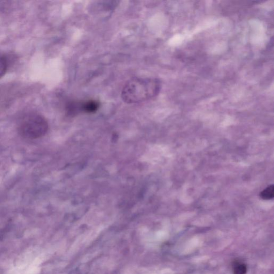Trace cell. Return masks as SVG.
<instances>
[{"mask_svg":"<svg viewBox=\"0 0 274 274\" xmlns=\"http://www.w3.org/2000/svg\"><path fill=\"white\" fill-rule=\"evenodd\" d=\"M161 89V83L158 79L135 78L125 85L121 97L127 104L140 103L155 98Z\"/></svg>","mask_w":274,"mask_h":274,"instance_id":"obj_1","label":"cell"},{"mask_svg":"<svg viewBox=\"0 0 274 274\" xmlns=\"http://www.w3.org/2000/svg\"><path fill=\"white\" fill-rule=\"evenodd\" d=\"M48 129L47 121L44 117L38 114L31 113L21 119L18 132L25 138L35 139L44 136Z\"/></svg>","mask_w":274,"mask_h":274,"instance_id":"obj_2","label":"cell"},{"mask_svg":"<svg viewBox=\"0 0 274 274\" xmlns=\"http://www.w3.org/2000/svg\"><path fill=\"white\" fill-rule=\"evenodd\" d=\"M100 104L95 100H90L78 106L80 110L86 113H94L99 108Z\"/></svg>","mask_w":274,"mask_h":274,"instance_id":"obj_3","label":"cell"},{"mask_svg":"<svg viewBox=\"0 0 274 274\" xmlns=\"http://www.w3.org/2000/svg\"><path fill=\"white\" fill-rule=\"evenodd\" d=\"M274 196V186L273 185L269 186L261 193V197L265 200H270Z\"/></svg>","mask_w":274,"mask_h":274,"instance_id":"obj_4","label":"cell"},{"mask_svg":"<svg viewBox=\"0 0 274 274\" xmlns=\"http://www.w3.org/2000/svg\"><path fill=\"white\" fill-rule=\"evenodd\" d=\"M247 268L246 265L240 262H236L234 264V274H246Z\"/></svg>","mask_w":274,"mask_h":274,"instance_id":"obj_5","label":"cell"},{"mask_svg":"<svg viewBox=\"0 0 274 274\" xmlns=\"http://www.w3.org/2000/svg\"><path fill=\"white\" fill-rule=\"evenodd\" d=\"M8 69V63L5 57L0 56V78H1L5 74Z\"/></svg>","mask_w":274,"mask_h":274,"instance_id":"obj_6","label":"cell"}]
</instances>
